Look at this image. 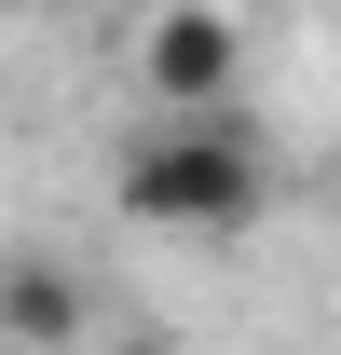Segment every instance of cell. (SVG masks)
Wrapping results in <instances>:
<instances>
[{"label":"cell","instance_id":"obj_1","mask_svg":"<svg viewBox=\"0 0 341 355\" xmlns=\"http://www.w3.org/2000/svg\"><path fill=\"white\" fill-rule=\"evenodd\" d=\"M110 205H123L137 232H246L259 205H273V164H259V137L232 123V110H205V123H150L123 137V164H110Z\"/></svg>","mask_w":341,"mask_h":355},{"label":"cell","instance_id":"obj_2","mask_svg":"<svg viewBox=\"0 0 341 355\" xmlns=\"http://www.w3.org/2000/svg\"><path fill=\"white\" fill-rule=\"evenodd\" d=\"M137 83H150L164 123H205L218 96L246 83V28H232L218 0H164V14H150V42H137Z\"/></svg>","mask_w":341,"mask_h":355},{"label":"cell","instance_id":"obj_3","mask_svg":"<svg viewBox=\"0 0 341 355\" xmlns=\"http://www.w3.org/2000/svg\"><path fill=\"white\" fill-rule=\"evenodd\" d=\"M82 328H96V287L69 260H0V342L14 355H82Z\"/></svg>","mask_w":341,"mask_h":355},{"label":"cell","instance_id":"obj_4","mask_svg":"<svg viewBox=\"0 0 341 355\" xmlns=\"http://www.w3.org/2000/svg\"><path fill=\"white\" fill-rule=\"evenodd\" d=\"M96 355H191V342H164V328H137V342H96Z\"/></svg>","mask_w":341,"mask_h":355},{"label":"cell","instance_id":"obj_5","mask_svg":"<svg viewBox=\"0 0 341 355\" xmlns=\"http://www.w3.org/2000/svg\"><path fill=\"white\" fill-rule=\"evenodd\" d=\"M0 14H14V0H0Z\"/></svg>","mask_w":341,"mask_h":355},{"label":"cell","instance_id":"obj_6","mask_svg":"<svg viewBox=\"0 0 341 355\" xmlns=\"http://www.w3.org/2000/svg\"><path fill=\"white\" fill-rule=\"evenodd\" d=\"M0 355H14V342H0Z\"/></svg>","mask_w":341,"mask_h":355}]
</instances>
